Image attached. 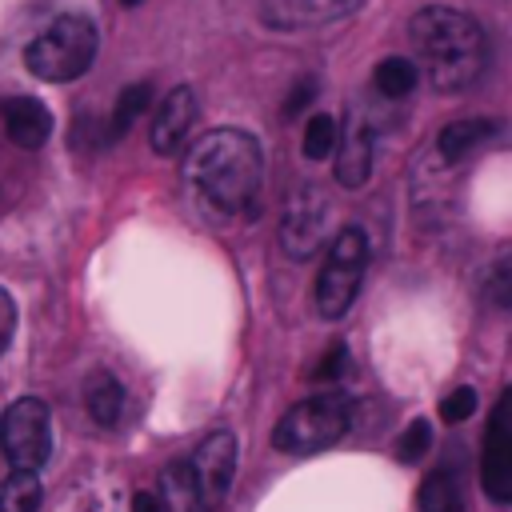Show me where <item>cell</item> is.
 <instances>
[{"label": "cell", "mask_w": 512, "mask_h": 512, "mask_svg": "<svg viewBox=\"0 0 512 512\" xmlns=\"http://www.w3.org/2000/svg\"><path fill=\"white\" fill-rule=\"evenodd\" d=\"M348 428V396L340 392H320L300 404H292L272 432V448L288 456H312L332 448Z\"/></svg>", "instance_id": "obj_4"}, {"label": "cell", "mask_w": 512, "mask_h": 512, "mask_svg": "<svg viewBox=\"0 0 512 512\" xmlns=\"http://www.w3.org/2000/svg\"><path fill=\"white\" fill-rule=\"evenodd\" d=\"M12 332H16V304H12V296L0 288V356H4L8 344H12Z\"/></svg>", "instance_id": "obj_26"}, {"label": "cell", "mask_w": 512, "mask_h": 512, "mask_svg": "<svg viewBox=\"0 0 512 512\" xmlns=\"http://www.w3.org/2000/svg\"><path fill=\"white\" fill-rule=\"evenodd\" d=\"M0 120H4L8 140L20 144V148H40L48 140V132H52L48 108L40 100H32V96H8L0 104Z\"/></svg>", "instance_id": "obj_13"}, {"label": "cell", "mask_w": 512, "mask_h": 512, "mask_svg": "<svg viewBox=\"0 0 512 512\" xmlns=\"http://www.w3.org/2000/svg\"><path fill=\"white\" fill-rule=\"evenodd\" d=\"M364 268H368V236L364 228H340V236L332 240L328 248V260L320 268V280H316V312L328 316V320H340L356 292H360V280H364Z\"/></svg>", "instance_id": "obj_5"}, {"label": "cell", "mask_w": 512, "mask_h": 512, "mask_svg": "<svg viewBox=\"0 0 512 512\" xmlns=\"http://www.w3.org/2000/svg\"><path fill=\"white\" fill-rule=\"evenodd\" d=\"M192 120H196V92H192L188 84H176V88L160 100L156 120H152V148H156V156L180 152L184 140H188Z\"/></svg>", "instance_id": "obj_10"}, {"label": "cell", "mask_w": 512, "mask_h": 512, "mask_svg": "<svg viewBox=\"0 0 512 512\" xmlns=\"http://www.w3.org/2000/svg\"><path fill=\"white\" fill-rule=\"evenodd\" d=\"M40 476L36 472H12L0 484V512H36L40 508Z\"/></svg>", "instance_id": "obj_18"}, {"label": "cell", "mask_w": 512, "mask_h": 512, "mask_svg": "<svg viewBox=\"0 0 512 512\" xmlns=\"http://www.w3.org/2000/svg\"><path fill=\"white\" fill-rule=\"evenodd\" d=\"M84 408L100 428H112L124 412V388L108 368H96L84 376Z\"/></svg>", "instance_id": "obj_14"}, {"label": "cell", "mask_w": 512, "mask_h": 512, "mask_svg": "<svg viewBox=\"0 0 512 512\" xmlns=\"http://www.w3.org/2000/svg\"><path fill=\"white\" fill-rule=\"evenodd\" d=\"M328 220H332V208H328V196L320 188H300L288 208H284V220H280V248L292 256V260H308L320 240L328 236Z\"/></svg>", "instance_id": "obj_8"}, {"label": "cell", "mask_w": 512, "mask_h": 512, "mask_svg": "<svg viewBox=\"0 0 512 512\" xmlns=\"http://www.w3.org/2000/svg\"><path fill=\"white\" fill-rule=\"evenodd\" d=\"M188 468H192V480H196V496H200V508L212 512L228 488H232V472H236V436L228 428H216L208 432L196 452L188 456Z\"/></svg>", "instance_id": "obj_7"}, {"label": "cell", "mask_w": 512, "mask_h": 512, "mask_svg": "<svg viewBox=\"0 0 512 512\" xmlns=\"http://www.w3.org/2000/svg\"><path fill=\"white\" fill-rule=\"evenodd\" d=\"M508 404L512 396L504 392L492 408L488 420V436H484V468H480V484L496 504L512 500V428H508Z\"/></svg>", "instance_id": "obj_9"}, {"label": "cell", "mask_w": 512, "mask_h": 512, "mask_svg": "<svg viewBox=\"0 0 512 512\" xmlns=\"http://www.w3.org/2000/svg\"><path fill=\"white\" fill-rule=\"evenodd\" d=\"M156 500L164 504V512H204V508H200V496H196V480H192L188 460H172V464L160 472V492H156Z\"/></svg>", "instance_id": "obj_15"}, {"label": "cell", "mask_w": 512, "mask_h": 512, "mask_svg": "<svg viewBox=\"0 0 512 512\" xmlns=\"http://www.w3.org/2000/svg\"><path fill=\"white\" fill-rule=\"evenodd\" d=\"M344 368H348V348H344V344H332V352L316 364V372H312V376H316V380H336Z\"/></svg>", "instance_id": "obj_25"}, {"label": "cell", "mask_w": 512, "mask_h": 512, "mask_svg": "<svg viewBox=\"0 0 512 512\" xmlns=\"http://www.w3.org/2000/svg\"><path fill=\"white\" fill-rule=\"evenodd\" d=\"M416 64L408 60V56H384L380 64H376V88L384 92V96H392V100H400V96H408L412 88H416Z\"/></svg>", "instance_id": "obj_20"}, {"label": "cell", "mask_w": 512, "mask_h": 512, "mask_svg": "<svg viewBox=\"0 0 512 512\" xmlns=\"http://www.w3.org/2000/svg\"><path fill=\"white\" fill-rule=\"evenodd\" d=\"M0 448L12 472H36L52 452V420L48 404L36 396H20L0 416Z\"/></svg>", "instance_id": "obj_6"}, {"label": "cell", "mask_w": 512, "mask_h": 512, "mask_svg": "<svg viewBox=\"0 0 512 512\" xmlns=\"http://www.w3.org/2000/svg\"><path fill=\"white\" fill-rule=\"evenodd\" d=\"M492 132H496L492 120H452V124L440 128L436 144H440V156H444V160H460V156H468L476 144H484Z\"/></svg>", "instance_id": "obj_16"}, {"label": "cell", "mask_w": 512, "mask_h": 512, "mask_svg": "<svg viewBox=\"0 0 512 512\" xmlns=\"http://www.w3.org/2000/svg\"><path fill=\"white\" fill-rule=\"evenodd\" d=\"M96 48H100V36H96V24L88 16H56L40 36L28 40L24 48V68L36 76V80H48V84H68L76 76H84L96 60Z\"/></svg>", "instance_id": "obj_3"}, {"label": "cell", "mask_w": 512, "mask_h": 512, "mask_svg": "<svg viewBox=\"0 0 512 512\" xmlns=\"http://www.w3.org/2000/svg\"><path fill=\"white\" fill-rule=\"evenodd\" d=\"M184 180L220 212H240L256 200L264 180V152L240 128H212L184 152Z\"/></svg>", "instance_id": "obj_1"}, {"label": "cell", "mask_w": 512, "mask_h": 512, "mask_svg": "<svg viewBox=\"0 0 512 512\" xmlns=\"http://www.w3.org/2000/svg\"><path fill=\"white\" fill-rule=\"evenodd\" d=\"M336 180L344 188H364L368 176H372V132L360 116H348V128L344 136H336Z\"/></svg>", "instance_id": "obj_11"}, {"label": "cell", "mask_w": 512, "mask_h": 512, "mask_svg": "<svg viewBox=\"0 0 512 512\" xmlns=\"http://www.w3.org/2000/svg\"><path fill=\"white\" fill-rule=\"evenodd\" d=\"M364 0H264V20L272 28H300V24H332L360 8Z\"/></svg>", "instance_id": "obj_12"}, {"label": "cell", "mask_w": 512, "mask_h": 512, "mask_svg": "<svg viewBox=\"0 0 512 512\" xmlns=\"http://www.w3.org/2000/svg\"><path fill=\"white\" fill-rule=\"evenodd\" d=\"M428 444H432V424H428V420H412V424L404 428L400 444H396V456H400L404 464H416V460L428 452Z\"/></svg>", "instance_id": "obj_22"}, {"label": "cell", "mask_w": 512, "mask_h": 512, "mask_svg": "<svg viewBox=\"0 0 512 512\" xmlns=\"http://www.w3.org/2000/svg\"><path fill=\"white\" fill-rule=\"evenodd\" d=\"M312 100H316V80H308V76H304V80H296V88L284 96V116H288V120H292V116H300Z\"/></svg>", "instance_id": "obj_24"}, {"label": "cell", "mask_w": 512, "mask_h": 512, "mask_svg": "<svg viewBox=\"0 0 512 512\" xmlns=\"http://www.w3.org/2000/svg\"><path fill=\"white\" fill-rule=\"evenodd\" d=\"M152 108V84L148 80H136L128 84L120 96H116V112H112V136H124L144 112Z\"/></svg>", "instance_id": "obj_19"}, {"label": "cell", "mask_w": 512, "mask_h": 512, "mask_svg": "<svg viewBox=\"0 0 512 512\" xmlns=\"http://www.w3.org/2000/svg\"><path fill=\"white\" fill-rule=\"evenodd\" d=\"M416 504H420V512H464V496H460L456 476H448V472H428L424 484H420Z\"/></svg>", "instance_id": "obj_17"}, {"label": "cell", "mask_w": 512, "mask_h": 512, "mask_svg": "<svg viewBox=\"0 0 512 512\" xmlns=\"http://www.w3.org/2000/svg\"><path fill=\"white\" fill-rule=\"evenodd\" d=\"M408 40L416 48L420 72L440 92H460L472 80H480V72H484L488 36L460 8H444V4L420 8L412 16V24H408Z\"/></svg>", "instance_id": "obj_2"}, {"label": "cell", "mask_w": 512, "mask_h": 512, "mask_svg": "<svg viewBox=\"0 0 512 512\" xmlns=\"http://www.w3.org/2000/svg\"><path fill=\"white\" fill-rule=\"evenodd\" d=\"M336 136H340V132H336V120H332L328 112H312L308 124H304V156H308V160L332 156Z\"/></svg>", "instance_id": "obj_21"}, {"label": "cell", "mask_w": 512, "mask_h": 512, "mask_svg": "<svg viewBox=\"0 0 512 512\" xmlns=\"http://www.w3.org/2000/svg\"><path fill=\"white\" fill-rule=\"evenodd\" d=\"M132 512H164V504L156 500V492H136V500H132Z\"/></svg>", "instance_id": "obj_27"}, {"label": "cell", "mask_w": 512, "mask_h": 512, "mask_svg": "<svg viewBox=\"0 0 512 512\" xmlns=\"http://www.w3.org/2000/svg\"><path fill=\"white\" fill-rule=\"evenodd\" d=\"M476 412V392L472 388H452L444 400H440V416L448 420V424H460V420H468Z\"/></svg>", "instance_id": "obj_23"}, {"label": "cell", "mask_w": 512, "mask_h": 512, "mask_svg": "<svg viewBox=\"0 0 512 512\" xmlns=\"http://www.w3.org/2000/svg\"><path fill=\"white\" fill-rule=\"evenodd\" d=\"M120 4H124V8H136V4H140V0H120Z\"/></svg>", "instance_id": "obj_28"}]
</instances>
